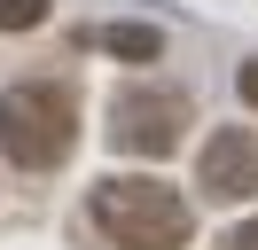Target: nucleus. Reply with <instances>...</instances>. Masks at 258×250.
<instances>
[{
    "label": "nucleus",
    "instance_id": "obj_1",
    "mask_svg": "<svg viewBox=\"0 0 258 250\" xmlns=\"http://www.w3.org/2000/svg\"><path fill=\"white\" fill-rule=\"evenodd\" d=\"M71 141H79V94H71V86L24 78V86L0 94V149H8V164L47 172V164L71 156Z\"/></svg>",
    "mask_w": 258,
    "mask_h": 250
},
{
    "label": "nucleus",
    "instance_id": "obj_2",
    "mask_svg": "<svg viewBox=\"0 0 258 250\" xmlns=\"http://www.w3.org/2000/svg\"><path fill=\"white\" fill-rule=\"evenodd\" d=\"M94 227L117 250H180L188 242V203L164 180H102L94 188Z\"/></svg>",
    "mask_w": 258,
    "mask_h": 250
},
{
    "label": "nucleus",
    "instance_id": "obj_3",
    "mask_svg": "<svg viewBox=\"0 0 258 250\" xmlns=\"http://www.w3.org/2000/svg\"><path fill=\"white\" fill-rule=\"evenodd\" d=\"M188 94H172V86H125L110 102V149H125V156H172L180 141H188Z\"/></svg>",
    "mask_w": 258,
    "mask_h": 250
},
{
    "label": "nucleus",
    "instance_id": "obj_4",
    "mask_svg": "<svg viewBox=\"0 0 258 250\" xmlns=\"http://www.w3.org/2000/svg\"><path fill=\"white\" fill-rule=\"evenodd\" d=\"M196 188L219 196V203L258 196V133H250V125H227V133L204 141V156H196Z\"/></svg>",
    "mask_w": 258,
    "mask_h": 250
},
{
    "label": "nucleus",
    "instance_id": "obj_5",
    "mask_svg": "<svg viewBox=\"0 0 258 250\" xmlns=\"http://www.w3.org/2000/svg\"><path fill=\"white\" fill-rule=\"evenodd\" d=\"M94 47H110V55H125V62H157V55H164V39H157L149 24H102Z\"/></svg>",
    "mask_w": 258,
    "mask_h": 250
},
{
    "label": "nucleus",
    "instance_id": "obj_6",
    "mask_svg": "<svg viewBox=\"0 0 258 250\" xmlns=\"http://www.w3.org/2000/svg\"><path fill=\"white\" fill-rule=\"evenodd\" d=\"M47 16V0H0V31H32Z\"/></svg>",
    "mask_w": 258,
    "mask_h": 250
},
{
    "label": "nucleus",
    "instance_id": "obj_7",
    "mask_svg": "<svg viewBox=\"0 0 258 250\" xmlns=\"http://www.w3.org/2000/svg\"><path fill=\"white\" fill-rule=\"evenodd\" d=\"M235 94H242V102L258 109V62H242V71H235Z\"/></svg>",
    "mask_w": 258,
    "mask_h": 250
},
{
    "label": "nucleus",
    "instance_id": "obj_8",
    "mask_svg": "<svg viewBox=\"0 0 258 250\" xmlns=\"http://www.w3.org/2000/svg\"><path fill=\"white\" fill-rule=\"evenodd\" d=\"M219 250H258V219H250V227H235V234H227Z\"/></svg>",
    "mask_w": 258,
    "mask_h": 250
}]
</instances>
